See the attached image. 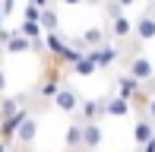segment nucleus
Wrapping results in <instances>:
<instances>
[{"label":"nucleus","instance_id":"obj_17","mask_svg":"<svg viewBox=\"0 0 155 152\" xmlns=\"http://www.w3.org/2000/svg\"><path fill=\"white\" fill-rule=\"evenodd\" d=\"M19 32H22L25 38H32V41H45V25H41V22H35V19H22Z\"/></svg>","mask_w":155,"mask_h":152},{"label":"nucleus","instance_id":"obj_10","mask_svg":"<svg viewBox=\"0 0 155 152\" xmlns=\"http://www.w3.org/2000/svg\"><path fill=\"white\" fill-rule=\"evenodd\" d=\"M133 38H136L139 45H143V41H152V38H155V16H152L149 10H146L143 16L136 19V35H133Z\"/></svg>","mask_w":155,"mask_h":152},{"label":"nucleus","instance_id":"obj_11","mask_svg":"<svg viewBox=\"0 0 155 152\" xmlns=\"http://www.w3.org/2000/svg\"><path fill=\"white\" fill-rule=\"evenodd\" d=\"M114 86H117V95H124V98H130V101H133V98L139 95V89H143V82H139V79H133L130 73H120Z\"/></svg>","mask_w":155,"mask_h":152},{"label":"nucleus","instance_id":"obj_32","mask_svg":"<svg viewBox=\"0 0 155 152\" xmlns=\"http://www.w3.org/2000/svg\"><path fill=\"white\" fill-rule=\"evenodd\" d=\"M0 121H3V114H0Z\"/></svg>","mask_w":155,"mask_h":152},{"label":"nucleus","instance_id":"obj_30","mask_svg":"<svg viewBox=\"0 0 155 152\" xmlns=\"http://www.w3.org/2000/svg\"><path fill=\"white\" fill-rule=\"evenodd\" d=\"M149 13H152V16H155V0H152V3H149Z\"/></svg>","mask_w":155,"mask_h":152},{"label":"nucleus","instance_id":"obj_5","mask_svg":"<svg viewBox=\"0 0 155 152\" xmlns=\"http://www.w3.org/2000/svg\"><path fill=\"white\" fill-rule=\"evenodd\" d=\"M45 45V41H32V38H25L22 32H13V38L6 41V54H13V57H19V54H32V51H38V48Z\"/></svg>","mask_w":155,"mask_h":152},{"label":"nucleus","instance_id":"obj_23","mask_svg":"<svg viewBox=\"0 0 155 152\" xmlns=\"http://www.w3.org/2000/svg\"><path fill=\"white\" fill-rule=\"evenodd\" d=\"M143 117H149V121H155V95L149 101H146V111H143Z\"/></svg>","mask_w":155,"mask_h":152},{"label":"nucleus","instance_id":"obj_9","mask_svg":"<svg viewBox=\"0 0 155 152\" xmlns=\"http://www.w3.org/2000/svg\"><path fill=\"white\" fill-rule=\"evenodd\" d=\"M152 140H155V121H149V117H139L136 127H133V143L143 149L146 143H152Z\"/></svg>","mask_w":155,"mask_h":152},{"label":"nucleus","instance_id":"obj_27","mask_svg":"<svg viewBox=\"0 0 155 152\" xmlns=\"http://www.w3.org/2000/svg\"><path fill=\"white\" fill-rule=\"evenodd\" d=\"M117 3H120V6H133L136 0H117Z\"/></svg>","mask_w":155,"mask_h":152},{"label":"nucleus","instance_id":"obj_3","mask_svg":"<svg viewBox=\"0 0 155 152\" xmlns=\"http://www.w3.org/2000/svg\"><path fill=\"white\" fill-rule=\"evenodd\" d=\"M29 114H32V108H29V105H22V108H19L16 114L3 117V121H0V140H3V143H10V146H13V140H16V130L22 127V121H25Z\"/></svg>","mask_w":155,"mask_h":152},{"label":"nucleus","instance_id":"obj_31","mask_svg":"<svg viewBox=\"0 0 155 152\" xmlns=\"http://www.w3.org/2000/svg\"><path fill=\"white\" fill-rule=\"evenodd\" d=\"M0 25H3V10H0Z\"/></svg>","mask_w":155,"mask_h":152},{"label":"nucleus","instance_id":"obj_20","mask_svg":"<svg viewBox=\"0 0 155 152\" xmlns=\"http://www.w3.org/2000/svg\"><path fill=\"white\" fill-rule=\"evenodd\" d=\"M41 25H45V32H57V25H60V16H57V10H54V3L41 10Z\"/></svg>","mask_w":155,"mask_h":152},{"label":"nucleus","instance_id":"obj_25","mask_svg":"<svg viewBox=\"0 0 155 152\" xmlns=\"http://www.w3.org/2000/svg\"><path fill=\"white\" fill-rule=\"evenodd\" d=\"M0 95H6V73L0 70Z\"/></svg>","mask_w":155,"mask_h":152},{"label":"nucleus","instance_id":"obj_13","mask_svg":"<svg viewBox=\"0 0 155 152\" xmlns=\"http://www.w3.org/2000/svg\"><path fill=\"white\" fill-rule=\"evenodd\" d=\"M133 111V101L124 98V95H114V98H108V117H127Z\"/></svg>","mask_w":155,"mask_h":152},{"label":"nucleus","instance_id":"obj_4","mask_svg":"<svg viewBox=\"0 0 155 152\" xmlns=\"http://www.w3.org/2000/svg\"><path fill=\"white\" fill-rule=\"evenodd\" d=\"M35 140H38V117L29 114L22 121V127L16 130V140H13V149H32Z\"/></svg>","mask_w":155,"mask_h":152},{"label":"nucleus","instance_id":"obj_22","mask_svg":"<svg viewBox=\"0 0 155 152\" xmlns=\"http://www.w3.org/2000/svg\"><path fill=\"white\" fill-rule=\"evenodd\" d=\"M0 10H3V19H10L16 10V0H0Z\"/></svg>","mask_w":155,"mask_h":152},{"label":"nucleus","instance_id":"obj_7","mask_svg":"<svg viewBox=\"0 0 155 152\" xmlns=\"http://www.w3.org/2000/svg\"><path fill=\"white\" fill-rule=\"evenodd\" d=\"M104 117H108V98L82 101V108H79V121H98V124H101Z\"/></svg>","mask_w":155,"mask_h":152},{"label":"nucleus","instance_id":"obj_28","mask_svg":"<svg viewBox=\"0 0 155 152\" xmlns=\"http://www.w3.org/2000/svg\"><path fill=\"white\" fill-rule=\"evenodd\" d=\"M3 54H6V45H3V41H0V60H3Z\"/></svg>","mask_w":155,"mask_h":152},{"label":"nucleus","instance_id":"obj_19","mask_svg":"<svg viewBox=\"0 0 155 152\" xmlns=\"http://www.w3.org/2000/svg\"><path fill=\"white\" fill-rule=\"evenodd\" d=\"M60 86H63V79H41L35 92H38V98H54L60 92Z\"/></svg>","mask_w":155,"mask_h":152},{"label":"nucleus","instance_id":"obj_18","mask_svg":"<svg viewBox=\"0 0 155 152\" xmlns=\"http://www.w3.org/2000/svg\"><path fill=\"white\" fill-rule=\"evenodd\" d=\"M63 48H67V41H63L57 32H45V51H48V54L60 57V54H63Z\"/></svg>","mask_w":155,"mask_h":152},{"label":"nucleus","instance_id":"obj_12","mask_svg":"<svg viewBox=\"0 0 155 152\" xmlns=\"http://www.w3.org/2000/svg\"><path fill=\"white\" fill-rule=\"evenodd\" d=\"M95 60H98V70H108V67H114L117 60H120V51H117L114 45H101V48H95Z\"/></svg>","mask_w":155,"mask_h":152},{"label":"nucleus","instance_id":"obj_21","mask_svg":"<svg viewBox=\"0 0 155 152\" xmlns=\"http://www.w3.org/2000/svg\"><path fill=\"white\" fill-rule=\"evenodd\" d=\"M22 19H35V22H41V6H35V3H25V10H22Z\"/></svg>","mask_w":155,"mask_h":152},{"label":"nucleus","instance_id":"obj_24","mask_svg":"<svg viewBox=\"0 0 155 152\" xmlns=\"http://www.w3.org/2000/svg\"><path fill=\"white\" fill-rule=\"evenodd\" d=\"M13 32H16V29H0V41H3V45H6V41L13 38Z\"/></svg>","mask_w":155,"mask_h":152},{"label":"nucleus","instance_id":"obj_14","mask_svg":"<svg viewBox=\"0 0 155 152\" xmlns=\"http://www.w3.org/2000/svg\"><path fill=\"white\" fill-rule=\"evenodd\" d=\"M70 70H73V73H79V76H92V73L98 70V60H95V54H92V51H86V54H82V57L73 64V67H70Z\"/></svg>","mask_w":155,"mask_h":152},{"label":"nucleus","instance_id":"obj_1","mask_svg":"<svg viewBox=\"0 0 155 152\" xmlns=\"http://www.w3.org/2000/svg\"><path fill=\"white\" fill-rule=\"evenodd\" d=\"M127 73H130L133 79H139L143 86L149 79H155V67H152V60L146 57V54H133V57H127Z\"/></svg>","mask_w":155,"mask_h":152},{"label":"nucleus","instance_id":"obj_6","mask_svg":"<svg viewBox=\"0 0 155 152\" xmlns=\"http://www.w3.org/2000/svg\"><path fill=\"white\" fill-rule=\"evenodd\" d=\"M108 35L114 38V41H127V38H133V35H136V22H133L130 16H124V13H120V16H114V19H111Z\"/></svg>","mask_w":155,"mask_h":152},{"label":"nucleus","instance_id":"obj_16","mask_svg":"<svg viewBox=\"0 0 155 152\" xmlns=\"http://www.w3.org/2000/svg\"><path fill=\"white\" fill-rule=\"evenodd\" d=\"M63 140H67V149H82V121L70 124L67 133H63Z\"/></svg>","mask_w":155,"mask_h":152},{"label":"nucleus","instance_id":"obj_8","mask_svg":"<svg viewBox=\"0 0 155 152\" xmlns=\"http://www.w3.org/2000/svg\"><path fill=\"white\" fill-rule=\"evenodd\" d=\"M101 146V124L98 121H82V149L95 152Z\"/></svg>","mask_w":155,"mask_h":152},{"label":"nucleus","instance_id":"obj_15","mask_svg":"<svg viewBox=\"0 0 155 152\" xmlns=\"http://www.w3.org/2000/svg\"><path fill=\"white\" fill-rule=\"evenodd\" d=\"M82 41H86V48H89V51H95V48L108 45V32H104V29H98V25H92V29H86V32H82Z\"/></svg>","mask_w":155,"mask_h":152},{"label":"nucleus","instance_id":"obj_2","mask_svg":"<svg viewBox=\"0 0 155 152\" xmlns=\"http://www.w3.org/2000/svg\"><path fill=\"white\" fill-rule=\"evenodd\" d=\"M54 108L63 114H79V108H82V98H79V92H76L73 86H60V92L54 95Z\"/></svg>","mask_w":155,"mask_h":152},{"label":"nucleus","instance_id":"obj_33","mask_svg":"<svg viewBox=\"0 0 155 152\" xmlns=\"http://www.w3.org/2000/svg\"><path fill=\"white\" fill-rule=\"evenodd\" d=\"M0 98H3V95H0Z\"/></svg>","mask_w":155,"mask_h":152},{"label":"nucleus","instance_id":"obj_29","mask_svg":"<svg viewBox=\"0 0 155 152\" xmlns=\"http://www.w3.org/2000/svg\"><path fill=\"white\" fill-rule=\"evenodd\" d=\"M6 149H10V143H3V140H0V152H6Z\"/></svg>","mask_w":155,"mask_h":152},{"label":"nucleus","instance_id":"obj_26","mask_svg":"<svg viewBox=\"0 0 155 152\" xmlns=\"http://www.w3.org/2000/svg\"><path fill=\"white\" fill-rule=\"evenodd\" d=\"M63 6H79V3H89V0H60Z\"/></svg>","mask_w":155,"mask_h":152}]
</instances>
